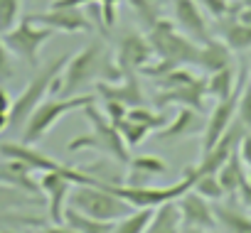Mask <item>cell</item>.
Returning <instances> with one entry per match:
<instances>
[{
    "label": "cell",
    "mask_w": 251,
    "mask_h": 233,
    "mask_svg": "<svg viewBox=\"0 0 251 233\" xmlns=\"http://www.w3.org/2000/svg\"><path fill=\"white\" fill-rule=\"evenodd\" d=\"M116 66L118 64H113V54L108 52V47L103 42H91L79 54L69 57L62 74L52 84V93L62 98L81 96L96 81H116L121 76V69Z\"/></svg>",
    "instance_id": "cell-1"
},
{
    "label": "cell",
    "mask_w": 251,
    "mask_h": 233,
    "mask_svg": "<svg viewBox=\"0 0 251 233\" xmlns=\"http://www.w3.org/2000/svg\"><path fill=\"white\" fill-rule=\"evenodd\" d=\"M84 115L91 123V133L86 135H79V138H72L67 150L69 152H79V150H96L106 157H111L113 162L118 165H128L131 162V152H128V145L123 143L116 123H111L103 110H99L94 103L84 106Z\"/></svg>",
    "instance_id": "cell-2"
},
{
    "label": "cell",
    "mask_w": 251,
    "mask_h": 233,
    "mask_svg": "<svg viewBox=\"0 0 251 233\" xmlns=\"http://www.w3.org/2000/svg\"><path fill=\"white\" fill-rule=\"evenodd\" d=\"M195 172L192 167L185 169V177L170 187H151V184H111V182H101L96 179L94 184H101L106 187L108 191H113L116 196H121L126 204H131L133 209H158L168 201H175L180 199L187 189L195 187Z\"/></svg>",
    "instance_id": "cell-3"
},
{
    "label": "cell",
    "mask_w": 251,
    "mask_h": 233,
    "mask_svg": "<svg viewBox=\"0 0 251 233\" xmlns=\"http://www.w3.org/2000/svg\"><path fill=\"white\" fill-rule=\"evenodd\" d=\"M89 103H94V93H81V96H69V98H62V96L45 98L30 113V118L23 126V143H27V145L40 143L59 123V118H64L67 113H72L76 108H84Z\"/></svg>",
    "instance_id": "cell-4"
},
{
    "label": "cell",
    "mask_w": 251,
    "mask_h": 233,
    "mask_svg": "<svg viewBox=\"0 0 251 233\" xmlns=\"http://www.w3.org/2000/svg\"><path fill=\"white\" fill-rule=\"evenodd\" d=\"M72 54H62L59 59L45 64V66H37L35 76L27 81L25 91L13 101V108H10V128H23L25 121L30 118V113L45 101V96L52 91V84L57 81V76L62 74L64 64L69 62Z\"/></svg>",
    "instance_id": "cell-5"
},
{
    "label": "cell",
    "mask_w": 251,
    "mask_h": 233,
    "mask_svg": "<svg viewBox=\"0 0 251 233\" xmlns=\"http://www.w3.org/2000/svg\"><path fill=\"white\" fill-rule=\"evenodd\" d=\"M67 201L72 209L101 221H118L133 211L131 204H126L121 196H116L101 184H74Z\"/></svg>",
    "instance_id": "cell-6"
},
{
    "label": "cell",
    "mask_w": 251,
    "mask_h": 233,
    "mask_svg": "<svg viewBox=\"0 0 251 233\" xmlns=\"http://www.w3.org/2000/svg\"><path fill=\"white\" fill-rule=\"evenodd\" d=\"M148 42L153 44V52L155 57L160 59H168L177 66H187V64H197V54H200V44L192 42L187 35L180 32V27L170 20H158L153 27H151V35H148Z\"/></svg>",
    "instance_id": "cell-7"
},
{
    "label": "cell",
    "mask_w": 251,
    "mask_h": 233,
    "mask_svg": "<svg viewBox=\"0 0 251 233\" xmlns=\"http://www.w3.org/2000/svg\"><path fill=\"white\" fill-rule=\"evenodd\" d=\"M52 37H54V30L42 27V25H35L32 20H27V15L18 25H13L8 32L0 35L3 44L10 49V54H15L18 59H23L32 69L40 66V52H42V47Z\"/></svg>",
    "instance_id": "cell-8"
},
{
    "label": "cell",
    "mask_w": 251,
    "mask_h": 233,
    "mask_svg": "<svg viewBox=\"0 0 251 233\" xmlns=\"http://www.w3.org/2000/svg\"><path fill=\"white\" fill-rule=\"evenodd\" d=\"M244 81H246V79L241 76V79H239V86L234 88V93L226 96V98H222V101H217V106H214V110H212V115H209V121H207V126H204L202 152L212 150L214 143H217V140L226 133V128L236 121V108H239V96H241Z\"/></svg>",
    "instance_id": "cell-9"
},
{
    "label": "cell",
    "mask_w": 251,
    "mask_h": 233,
    "mask_svg": "<svg viewBox=\"0 0 251 233\" xmlns=\"http://www.w3.org/2000/svg\"><path fill=\"white\" fill-rule=\"evenodd\" d=\"M27 20H32L35 25L50 27L54 32H91L94 30L91 20L81 13V8H54V5H50V10L32 13V15H27Z\"/></svg>",
    "instance_id": "cell-10"
},
{
    "label": "cell",
    "mask_w": 251,
    "mask_h": 233,
    "mask_svg": "<svg viewBox=\"0 0 251 233\" xmlns=\"http://www.w3.org/2000/svg\"><path fill=\"white\" fill-rule=\"evenodd\" d=\"M40 191L47 196V211H50V221L52 223H64V204L74 189V182L67 174L59 172H42L40 177Z\"/></svg>",
    "instance_id": "cell-11"
},
{
    "label": "cell",
    "mask_w": 251,
    "mask_h": 233,
    "mask_svg": "<svg viewBox=\"0 0 251 233\" xmlns=\"http://www.w3.org/2000/svg\"><path fill=\"white\" fill-rule=\"evenodd\" d=\"M173 13H175V25L192 42L204 44V42L212 40L207 20H204V10L200 8L197 0H175V3H173Z\"/></svg>",
    "instance_id": "cell-12"
},
{
    "label": "cell",
    "mask_w": 251,
    "mask_h": 233,
    "mask_svg": "<svg viewBox=\"0 0 251 233\" xmlns=\"http://www.w3.org/2000/svg\"><path fill=\"white\" fill-rule=\"evenodd\" d=\"M153 59H155V52H153V44L148 42V37H143L133 30L123 32V37L118 42V57H116V64L121 71L141 69Z\"/></svg>",
    "instance_id": "cell-13"
},
{
    "label": "cell",
    "mask_w": 251,
    "mask_h": 233,
    "mask_svg": "<svg viewBox=\"0 0 251 233\" xmlns=\"http://www.w3.org/2000/svg\"><path fill=\"white\" fill-rule=\"evenodd\" d=\"M177 201L180 209V218L182 226H195V228H204V231H214L217 226V213L209 206V199H204L202 194H197L195 189H187Z\"/></svg>",
    "instance_id": "cell-14"
},
{
    "label": "cell",
    "mask_w": 251,
    "mask_h": 233,
    "mask_svg": "<svg viewBox=\"0 0 251 233\" xmlns=\"http://www.w3.org/2000/svg\"><path fill=\"white\" fill-rule=\"evenodd\" d=\"M204 98H207V81L202 79H192L187 84H177V86H168L155 96L158 108H165L168 103H177L185 108H192L197 113L204 110Z\"/></svg>",
    "instance_id": "cell-15"
},
{
    "label": "cell",
    "mask_w": 251,
    "mask_h": 233,
    "mask_svg": "<svg viewBox=\"0 0 251 233\" xmlns=\"http://www.w3.org/2000/svg\"><path fill=\"white\" fill-rule=\"evenodd\" d=\"M123 84H113V81H96V91L101 98H111V101H121L128 108L133 106H146V96L141 84L136 81L133 71H121Z\"/></svg>",
    "instance_id": "cell-16"
},
{
    "label": "cell",
    "mask_w": 251,
    "mask_h": 233,
    "mask_svg": "<svg viewBox=\"0 0 251 233\" xmlns=\"http://www.w3.org/2000/svg\"><path fill=\"white\" fill-rule=\"evenodd\" d=\"M0 184H8V187H18L25 189L27 194H40V184L32 179V169L13 157H3L0 160Z\"/></svg>",
    "instance_id": "cell-17"
},
{
    "label": "cell",
    "mask_w": 251,
    "mask_h": 233,
    "mask_svg": "<svg viewBox=\"0 0 251 233\" xmlns=\"http://www.w3.org/2000/svg\"><path fill=\"white\" fill-rule=\"evenodd\" d=\"M168 172L165 160L153 155H138L128 162V182L126 184H148L153 177H163Z\"/></svg>",
    "instance_id": "cell-18"
},
{
    "label": "cell",
    "mask_w": 251,
    "mask_h": 233,
    "mask_svg": "<svg viewBox=\"0 0 251 233\" xmlns=\"http://www.w3.org/2000/svg\"><path fill=\"white\" fill-rule=\"evenodd\" d=\"M195 66H200V69H204L209 74H214V71H219L224 66H231V49L222 40L212 37L209 42L200 44V54H197V64Z\"/></svg>",
    "instance_id": "cell-19"
},
{
    "label": "cell",
    "mask_w": 251,
    "mask_h": 233,
    "mask_svg": "<svg viewBox=\"0 0 251 233\" xmlns=\"http://www.w3.org/2000/svg\"><path fill=\"white\" fill-rule=\"evenodd\" d=\"M219 37L229 49L244 52L251 47V25L239 22L231 15H224V18H219Z\"/></svg>",
    "instance_id": "cell-20"
},
{
    "label": "cell",
    "mask_w": 251,
    "mask_h": 233,
    "mask_svg": "<svg viewBox=\"0 0 251 233\" xmlns=\"http://www.w3.org/2000/svg\"><path fill=\"white\" fill-rule=\"evenodd\" d=\"M180 228H182V218H180L177 201H168L155 209V213L143 233H180Z\"/></svg>",
    "instance_id": "cell-21"
},
{
    "label": "cell",
    "mask_w": 251,
    "mask_h": 233,
    "mask_svg": "<svg viewBox=\"0 0 251 233\" xmlns=\"http://www.w3.org/2000/svg\"><path fill=\"white\" fill-rule=\"evenodd\" d=\"M64 223H69L76 233H113V223L116 221H101V218H91L72 206L64 209Z\"/></svg>",
    "instance_id": "cell-22"
},
{
    "label": "cell",
    "mask_w": 251,
    "mask_h": 233,
    "mask_svg": "<svg viewBox=\"0 0 251 233\" xmlns=\"http://www.w3.org/2000/svg\"><path fill=\"white\" fill-rule=\"evenodd\" d=\"M202 128H204V126H200V121H197V110L180 106L175 121H173L168 128L160 130V138H182V135H192V133H197V130H202Z\"/></svg>",
    "instance_id": "cell-23"
},
{
    "label": "cell",
    "mask_w": 251,
    "mask_h": 233,
    "mask_svg": "<svg viewBox=\"0 0 251 233\" xmlns=\"http://www.w3.org/2000/svg\"><path fill=\"white\" fill-rule=\"evenodd\" d=\"M236 86H239V81H236V71H234V64H231V66H224V69L209 74V79H207V96H212L214 101H222V98L231 96Z\"/></svg>",
    "instance_id": "cell-24"
},
{
    "label": "cell",
    "mask_w": 251,
    "mask_h": 233,
    "mask_svg": "<svg viewBox=\"0 0 251 233\" xmlns=\"http://www.w3.org/2000/svg\"><path fill=\"white\" fill-rule=\"evenodd\" d=\"M244 177H246V172H244V162H241L239 152H234V155L219 167V172H217V179H219L224 194H236Z\"/></svg>",
    "instance_id": "cell-25"
},
{
    "label": "cell",
    "mask_w": 251,
    "mask_h": 233,
    "mask_svg": "<svg viewBox=\"0 0 251 233\" xmlns=\"http://www.w3.org/2000/svg\"><path fill=\"white\" fill-rule=\"evenodd\" d=\"M155 209H133L128 216H123L113 223V233H143L153 218Z\"/></svg>",
    "instance_id": "cell-26"
},
{
    "label": "cell",
    "mask_w": 251,
    "mask_h": 233,
    "mask_svg": "<svg viewBox=\"0 0 251 233\" xmlns=\"http://www.w3.org/2000/svg\"><path fill=\"white\" fill-rule=\"evenodd\" d=\"M99 3L101 5V18L106 27L116 25V8H118V0H54V8H81V5H91Z\"/></svg>",
    "instance_id": "cell-27"
},
{
    "label": "cell",
    "mask_w": 251,
    "mask_h": 233,
    "mask_svg": "<svg viewBox=\"0 0 251 233\" xmlns=\"http://www.w3.org/2000/svg\"><path fill=\"white\" fill-rule=\"evenodd\" d=\"M116 128H118V133H121L123 143L128 145V148L141 145V143L148 138V133H153L148 126H143V123H138V121H131L128 115H126L123 121H118V123H116Z\"/></svg>",
    "instance_id": "cell-28"
},
{
    "label": "cell",
    "mask_w": 251,
    "mask_h": 233,
    "mask_svg": "<svg viewBox=\"0 0 251 233\" xmlns=\"http://www.w3.org/2000/svg\"><path fill=\"white\" fill-rule=\"evenodd\" d=\"M214 213H217V221L224 223L229 233H251V218L249 216H241V213H236L226 206H217Z\"/></svg>",
    "instance_id": "cell-29"
},
{
    "label": "cell",
    "mask_w": 251,
    "mask_h": 233,
    "mask_svg": "<svg viewBox=\"0 0 251 233\" xmlns=\"http://www.w3.org/2000/svg\"><path fill=\"white\" fill-rule=\"evenodd\" d=\"M128 118H131V121H138V123H143V126H148L151 130H158V128L168 126V115L155 113V110L148 108V106H133V108H128Z\"/></svg>",
    "instance_id": "cell-30"
},
{
    "label": "cell",
    "mask_w": 251,
    "mask_h": 233,
    "mask_svg": "<svg viewBox=\"0 0 251 233\" xmlns=\"http://www.w3.org/2000/svg\"><path fill=\"white\" fill-rule=\"evenodd\" d=\"M192 189L197 194H202L204 199H209V201H219V199L226 196L224 189H222V184H219V179H217V174H202V177H197Z\"/></svg>",
    "instance_id": "cell-31"
},
{
    "label": "cell",
    "mask_w": 251,
    "mask_h": 233,
    "mask_svg": "<svg viewBox=\"0 0 251 233\" xmlns=\"http://www.w3.org/2000/svg\"><path fill=\"white\" fill-rule=\"evenodd\" d=\"M20 13V0H0V35L8 32Z\"/></svg>",
    "instance_id": "cell-32"
},
{
    "label": "cell",
    "mask_w": 251,
    "mask_h": 233,
    "mask_svg": "<svg viewBox=\"0 0 251 233\" xmlns=\"http://www.w3.org/2000/svg\"><path fill=\"white\" fill-rule=\"evenodd\" d=\"M236 118L244 123L246 130H251V81L244 84L241 96H239V108H236Z\"/></svg>",
    "instance_id": "cell-33"
},
{
    "label": "cell",
    "mask_w": 251,
    "mask_h": 233,
    "mask_svg": "<svg viewBox=\"0 0 251 233\" xmlns=\"http://www.w3.org/2000/svg\"><path fill=\"white\" fill-rule=\"evenodd\" d=\"M128 3L136 8V15H138V20L143 22V25H148V27H153L160 18L155 15V3L153 0H128Z\"/></svg>",
    "instance_id": "cell-34"
},
{
    "label": "cell",
    "mask_w": 251,
    "mask_h": 233,
    "mask_svg": "<svg viewBox=\"0 0 251 233\" xmlns=\"http://www.w3.org/2000/svg\"><path fill=\"white\" fill-rule=\"evenodd\" d=\"M103 115L111 121V123H118V121H123L126 115H128V106L126 103H121V101H111V98H103Z\"/></svg>",
    "instance_id": "cell-35"
},
{
    "label": "cell",
    "mask_w": 251,
    "mask_h": 233,
    "mask_svg": "<svg viewBox=\"0 0 251 233\" xmlns=\"http://www.w3.org/2000/svg\"><path fill=\"white\" fill-rule=\"evenodd\" d=\"M200 3V8L207 13V15H212V18H224L226 13H229V0H197Z\"/></svg>",
    "instance_id": "cell-36"
},
{
    "label": "cell",
    "mask_w": 251,
    "mask_h": 233,
    "mask_svg": "<svg viewBox=\"0 0 251 233\" xmlns=\"http://www.w3.org/2000/svg\"><path fill=\"white\" fill-rule=\"evenodd\" d=\"M13 76V59H10V49L3 44V40H0V84L8 81Z\"/></svg>",
    "instance_id": "cell-37"
},
{
    "label": "cell",
    "mask_w": 251,
    "mask_h": 233,
    "mask_svg": "<svg viewBox=\"0 0 251 233\" xmlns=\"http://www.w3.org/2000/svg\"><path fill=\"white\" fill-rule=\"evenodd\" d=\"M239 157H241V162L246 165V167H251V133L246 130L244 133V138H241V143H239Z\"/></svg>",
    "instance_id": "cell-38"
},
{
    "label": "cell",
    "mask_w": 251,
    "mask_h": 233,
    "mask_svg": "<svg viewBox=\"0 0 251 233\" xmlns=\"http://www.w3.org/2000/svg\"><path fill=\"white\" fill-rule=\"evenodd\" d=\"M236 194H239L241 204H246V206L251 209V184L246 182V177L241 179V184H239V191H236Z\"/></svg>",
    "instance_id": "cell-39"
},
{
    "label": "cell",
    "mask_w": 251,
    "mask_h": 233,
    "mask_svg": "<svg viewBox=\"0 0 251 233\" xmlns=\"http://www.w3.org/2000/svg\"><path fill=\"white\" fill-rule=\"evenodd\" d=\"M5 221H23V223H42L40 218H27V216H15V213H8V211H0V223H5Z\"/></svg>",
    "instance_id": "cell-40"
},
{
    "label": "cell",
    "mask_w": 251,
    "mask_h": 233,
    "mask_svg": "<svg viewBox=\"0 0 251 233\" xmlns=\"http://www.w3.org/2000/svg\"><path fill=\"white\" fill-rule=\"evenodd\" d=\"M40 233H76L69 223H50V226H45Z\"/></svg>",
    "instance_id": "cell-41"
},
{
    "label": "cell",
    "mask_w": 251,
    "mask_h": 233,
    "mask_svg": "<svg viewBox=\"0 0 251 233\" xmlns=\"http://www.w3.org/2000/svg\"><path fill=\"white\" fill-rule=\"evenodd\" d=\"M10 108H13V98H10V93L0 86V113H8L10 115Z\"/></svg>",
    "instance_id": "cell-42"
},
{
    "label": "cell",
    "mask_w": 251,
    "mask_h": 233,
    "mask_svg": "<svg viewBox=\"0 0 251 233\" xmlns=\"http://www.w3.org/2000/svg\"><path fill=\"white\" fill-rule=\"evenodd\" d=\"M10 128V115L8 113H0V133H5Z\"/></svg>",
    "instance_id": "cell-43"
},
{
    "label": "cell",
    "mask_w": 251,
    "mask_h": 233,
    "mask_svg": "<svg viewBox=\"0 0 251 233\" xmlns=\"http://www.w3.org/2000/svg\"><path fill=\"white\" fill-rule=\"evenodd\" d=\"M180 233H212V231H204V228H195V226H182Z\"/></svg>",
    "instance_id": "cell-44"
},
{
    "label": "cell",
    "mask_w": 251,
    "mask_h": 233,
    "mask_svg": "<svg viewBox=\"0 0 251 233\" xmlns=\"http://www.w3.org/2000/svg\"><path fill=\"white\" fill-rule=\"evenodd\" d=\"M246 182L251 184V167H246Z\"/></svg>",
    "instance_id": "cell-45"
},
{
    "label": "cell",
    "mask_w": 251,
    "mask_h": 233,
    "mask_svg": "<svg viewBox=\"0 0 251 233\" xmlns=\"http://www.w3.org/2000/svg\"><path fill=\"white\" fill-rule=\"evenodd\" d=\"M239 3H244V5H249V8H251V0H239Z\"/></svg>",
    "instance_id": "cell-46"
},
{
    "label": "cell",
    "mask_w": 251,
    "mask_h": 233,
    "mask_svg": "<svg viewBox=\"0 0 251 233\" xmlns=\"http://www.w3.org/2000/svg\"><path fill=\"white\" fill-rule=\"evenodd\" d=\"M0 233H13V231H0Z\"/></svg>",
    "instance_id": "cell-47"
},
{
    "label": "cell",
    "mask_w": 251,
    "mask_h": 233,
    "mask_svg": "<svg viewBox=\"0 0 251 233\" xmlns=\"http://www.w3.org/2000/svg\"><path fill=\"white\" fill-rule=\"evenodd\" d=\"M249 76H251V71H249Z\"/></svg>",
    "instance_id": "cell-48"
}]
</instances>
